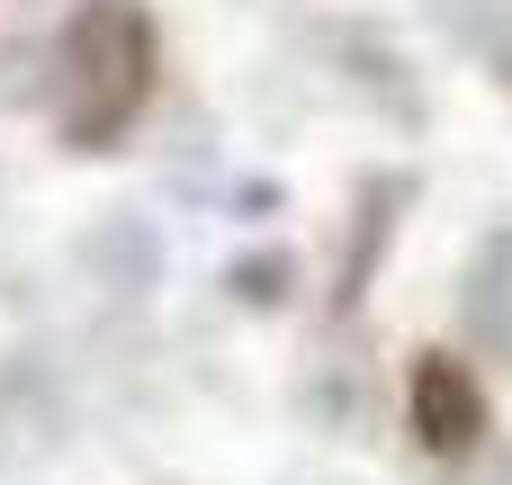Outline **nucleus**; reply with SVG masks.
I'll return each instance as SVG.
<instances>
[{"instance_id":"nucleus-1","label":"nucleus","mask_w":512,"mask_h":485,"mask_svg":"<svg viewBox=\"0 0 512 485\" xmlns=\"http://www.w3.org/2000/svg\"><path fill=\"white\" fill-rule=\"evenodd\" d=\"M153 18L144 0H81L72 27H63V54H54V81H63V144L72 153H108L144 99H153Z\"/></svg>"},{"instance_id":"nucleus-2","label":"nucleus","mask_w":512,"mask_h":485,"mask_svg":"<svg viewBox=\"0 0 512 485\" xmlns=\"http://www.w3.org/2000/svg\"><path fill=\"white\" fill-rule=\"evenodd\" d=\"M405 405H414V441H423L432 459H468V450L486 441V396H477V378H468L450 351H423V360H414Z\"/></svg>"},{"instance_id":"nucleus-3","label":"nucleus","mask_w":512,"mask_h":485,"mask_svg":"<svg viewBox=\"0 0 512 485\" xmlns=\"http://www.w3.org/2000/svg\"><path fill=\"white\" fill-rule=\"evenodd\" d=\"M459 324H468V342H477L486 360L512 369V225H495V234L477 243L468 288H459Z\"/></svg>"},{"instance_id":"nucleus-4","label":"nucleus","mask_w":512,"mask_h":485,"mask_svg":"<svg viewBox=\"0 0 512 485\" xmlns=\"http://www.w3.org/2000/svg\"><path fill=\"white\" fill-rule=\"evenodd\" d=\"M414 198V180L405 171H387V180H369L360 189V216H351V243H342V279H333V306L351 315L360 306V288H369V261L387 252V234H396V207Z\"/></svg>"},{"instance_id":"nucleus-5","label":"nucleus","mask_w":512,"mask_h":485,"mask_svg":"<svg viewBox=\"0 0 512 485\" xmlns=\"http://www.w3.org/2000/svg\"><path fill=\"white\" fill-rule=\"evenodd\" d=\"M441 27H450V45H468L495 81H512V0H423Z\"/></svg>"},{"instance_id":"nucleus-6","label":"nucleus","mask_w":512,"mask_h":485,"mask_svg":"<svg viewBox=\"0 0 512 485\" xmlns=\"http://www.w3.org/2000/svg\"><path fill=\"white\" fill-rule=\"evenodd\" d=\"M225 288H234L243 306H279V297H288V261H279V252H261V261H243Z\"/></svg>"}]
</instances>
